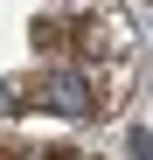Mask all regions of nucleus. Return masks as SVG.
Wrapping results in <instances>:
<instances>
[{
	"label": "nucleus",
	"instance_id": "obj_1",
	"mask_svg": "<svg viewBox=\"0 0 153 160\" xmlns=\"http://www.w3.org/2000/svg\"><path fill=\"white\" fill-rule=\"evenodd\" d=\"M42 104H49V112L84 118V112H91V91H84V77H76V70H49V77H42Z\"/></svg>",
	"mask_w": 153,
	"mask_h": 160
},
{
	"label": "nucleus",
	"instance_id": "obj_2",
	"mask_svg": "<svg viewBox=\"0 0 153 160\" xmlns=\"http://www.w3.org/2000/svg\"><path fill=\"white\" fill-rule=\"evenodd\" d=\"M14 104H21V98H14V84H0V118H7Z\"/></svg>",
	"mask_w": 153,
	"mask_h": 160
},
{
	"label": "nucleus",
	"instance_id": "obj_3",
	"mask_svg": "<svg viewBox=\"0 0 153 160\" xmlns=\"http://www.w3.org/2000/svg\"><path fill=\"white\" fill-rule=\"evenodd\" d=\"M0 160H21V153H14V146H0Z\"/></svg>",
	"mask_w": 153,
	"mask_h": 160
}]
</instances>
